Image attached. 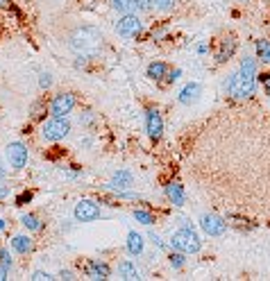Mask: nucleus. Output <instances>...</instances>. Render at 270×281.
<instances>
[{"label":"nucleus","mask_w":270,"mask_h":281,"mask_svg":"<svg viewBox=\"0 0 270 281\" xmlns=\"http://www.w3.org/2000/svg\"><path fill=\"white\" fill-rule=\"evenodd\" d=\"M102 32L96 25H82L71 34L68 46L75 50V55H89V57H98L100 48H102Z\"/></svg>","instance_id":"obj_1"},{"label":"nucleus","mask_w":270,"mask_h":281,"mask_svg":"<svg viewBox=\"0 0 270 281\" xmlns=\"http://www.w3.org/2000/svg\"><path fill=\"white\" fill-rule=\"evenodd\" d=\"M257 91H259V79L250 77V75H243V73H238V71H234L230 77L225 79V93L231 100H236V102L254 100Z\"/></svg>","instance_id":"obj_2"},{"label":"nucleus","mask_w":270,"mask_h":281,"mask_svg":"<svg viewBox=\"0 0 270 281\" xmlns=\"http://www.w3.org/2000/svg\"><path fill=\"white\" fill-rule=\"evenodd\" d=\"M168 247L175 252H184L186 256L200 254L202 252V238H200L198 229L191 227H179L177 231H173L168 238Z\"/></svg>","instance_id":"obj_3"},{"label":"nucleus","mask_w":270,"mask_h":281,"mask_svg":"<svg viewBox=\"0 0 270 281\" xmlns=\"http://www.w3.org/2000/svg\"><path fill=\"white\" fill-rule=\"evenodd\" d=\"M73 131V123L68 116H48L43 123H39V134L46 143H61Z\"/></svg>","instance_id":"obj_4"},{"label":"nucleus","mask_w":270,"mask_h":281,"mask_svg":"<svg viewBox=\"0 0 270 281\" xmlns=\"http://www.w3.org/2000/svg\"><path fill=\"white\" fill-rule=\"evenodd\" d=\"M114 30L120 39H138L145 30V23L138 14H120L118 20L114 23Z\"/></svg>","instance_id":"obj_5"},{"label":"nucleus","mask_w":270,"mask_h":281,"mask_svg":"<svg viewBox=\"0 0 270 281\" xmlns=\"http://www.w3.org/2000/svg\"><path fill=\"white\" fill-rule=\"evenodd\" d=\"M100 216H102V204H100V200H93V197H82L73 206V220L75 223H96Z\"/></svg>","instance_id":"obj_6"},{"label":"nucleus","mask_w":270,"mask_h":281,"mask_svg":"<svg viewBox=\"0 0 270 281\" xmlns=\"http://www.w3.org/2000/svg\"><path fill=\"white\" fill-rule=\"evenodd\" d=\"M5 159L9 168L14 172H20V170L27 168V161H30V148H27L23 141H12V143L5 148Z\"/></svg>","instance_id":"obj_7"},{"label":"nucleus","mask_w":270,"mask_h":281,"mask_svg":"<svg viewBox=\"0 0 270 281\" xmlns=\"http://www.w3.org/2000/svg\"><path fill=\"white\" fill-rule=\"evenodd\" d=\"M77 107V95L71 91H59L48 100V113L50 116H71Z\"/></svg>","instance_id":"obj_8"},{"label":"nucleus","mask_w":270,"mask_h":281,"mask_svg":"<svg viewBox=\"0 0 270 281\" xmlns=\"http://www.w3.org/2000/svg\"><path fill=\"white\" fill-rule=\"evenodd\" d=\"M238 50V39L236 34H225V37H220V41L216 43V50H213V61H216V66H225L230 64L231 59H234V55H236Z\"/></svg>","instance_id":"obj_9"},{"label":"nucleus","mask_w":270,"mask_h":281,"mask_svg":"<svg viewBox=\"0 0 270 281\" xmlns=\"http://www.w3.org/2000/svg\"><path fill=\"white\" fill-rule=\"evenodd\" d=\"M143 123H145V134H148V138L152 143L161 141V136H164V118H161V112L157 107H148L145 109Z\"/></svg>","instance_id":"obj_10"},{"label":"nucleus","mask_w":270,"mask_h":281,"mask_svg":"<svg viewBox=\"0 0 270 281\" xmlns=\"http://www.w3.org/2000/svg\"><path fill=\"white\" fill-rule=\"evenodd\" d=\"M116 14H150L152 9V0H107Z\"/></svg>","instance_id":"obj_11"},{"label":"nucleus","mask_w":270,"mask_h":281,"mask_svg":"<svg viewBox=\"0 0 270 281\" xmlns=\"http://www.w3.org/2000/svg\"><path fill=\"white\" fill-rule=\"evenodd\" d=\"M200 229H202L207 236H211V238H220V236H225V231H227V220H225V216H218V213H202L198 220Z\"/></svg>","instance_id":"obj_12"},{"label":"nucleus","mask_w":270,"mask_h":281,"mask_svg":"<svg viewBox=\"0 0 270 281\" xmlns=\"http://www.w3.org/2000/svg\"><path fill=\"white\" fill-rule=\"evenodd\" d=\"M82 275L93 281H105L112 277V265L102 259H86L82 263Z\"/></svg>","instance_id":"obj_13"},{"label":"nucleus","mask_w":270,"mask_h":281,"mask_svg":"<svg viewBox=\"0 0 270 281\" xmlns=\"http://www.w3.org/2000/svg\"><path fill=\"white\" fill-rule=\"evenodd\" d=\"M134 186V172L132 170H114V175L109 177V182L105 184L107 190H112V193H120V190H130Z\"/></svg>","instance_id":"obj_14"},{"label":"nucleus","mask_w":270,"mask_h":281,"mask_svg":"<svg viewBox=\"0 0 270 281\" xmlns=\"http://www.w3.org/2000/svg\"><path fill=\"white\" fill-rule=\"evenodd\" d=\"M164 193H166V200L171 202V206H177V209H182V206L186 204V190H184V186H182L177 179L166 182Z\"/></svg>","instance_id":"obj_15"},{"label":"nucleus","mask_w":270,"mask_h":281,"mask_svg":"<svg viewBox=\"0 0 270 281\" xmlns=\"http://www.w3.org/2000/svg\"><path fill=\"white\" fill-rule=\"evenodd\" d=\"M9 247H12L14 254L27 256V254H32V252H34L37 243H34V238L30 236V231H27V234H16V236H12V241H9Z\"/></svg>","instance_id":"obj_16"},{"label":"nucleus","mask_w":270,"mask_h":281,"mask_svg":"<svg viewBox=\"0 0 270 281\" xmlns=\"http://www.w3.org/2000/svg\"><path fill=\"white\" fill-rule=\"evenodd\" d=\"M202 95V84L200 82H189V84L182 86V91L177 93V102L179 105H195Z\"/></svg>","instance_id":"obj_17"},{"label":"nucleus","mask_w":270,"mask_h":281,"mask_svg":"<svg viewBox=\"0 0 270 281\" xmlns=\"http://www.w3.org/2000/svg\"><path fill=\"white\" fill-rule=\"evenodd\" d=\"M125 249H127V254L130 256H143L145 252V238L143 234H138V231H127V241H125Z\"/></svg>","instance_id":"obj_18"},{"label":"nucleus","mask_w":270,"mask_h":281,"mask_svg":"<svg viewBox=\"0 0 270 281\" xmlns=\"http://www.w3.org/2000/svg\"><path fill=\"white\" fill-rule=\"evenodd\" d=\"M116 272H118L120 279H125V281L143 279V272H141V268H138L134 261H130V259H123V261H118V265H116Z\"/></svg>","instance_id":"obj_19"},{"label":"nucleus","mask_w":270,"mask_h":281,"mask_svg":"<svg viewBox=\"0 0 270 281\" xmlns=\"http://www.w3.org/2000/svg\"><path fill=\"white\" fill-rule=\"evenodd\" d=\"M171 71V66L166 64V61H150V64H148V68H145V77L148 79H152V82H161V79L166 77V73Z\"/></svg>","instance_id":"obj_20"},{"label":"nucleus","mask_w":270,"mask_h":281,"mask_svg":"<svg viewBox=\"0 0 270 281\" xmlns=\"http://www.w3.org/2000/svg\"><path fill=\"white\" fill-rule=\"evenodd\" d=\"M14 268V256H12V247L2 245L0 247V281L9 279V272Z\"/></svg>","instance_id":"obj_21"},{"label":"nucleus","mask_w":270,"mask_h":281,"mask_svg":"<svg viewBox=\"0 0 270 281\" xmlns=\"http://www.w3.org/2000/svg\"><path fill=\"white\" fill-rule=\"evenodd\" d=\"M225 220H227V225H230V227H236V229H241V231L257 229V225L252 223V220H248V218H243V216H238V213H231V211H227V213H225Z\"/></svg>","instance_id":"obj_22"},{"label":"nucleus","mask_w":270,"mask_h":281,"mask_svg":"<svg viewBox=\"0 0 270 281\" xmlns=\"http://www.w3.org/2000/svg\"><path fill=\"white\" fill-rule=\"evenodd\" d=\"M19 220H20V227L25 229V231H30V234H37V231L43 229V220L37 213H23Z\"/></svg>","instance_id":"obj_23"},{"label":"nucleus","mask_w":270,"mask_h":281,"mask_svg":"<svg viewBox=\"0 0 270 281\" xmlns=\"http://www.w3.org/2000/svg\"><path fill=\"white\" fill-rule=\"evenodd\" d=\"M48 116H50V113H48L46 98H39L37 102H32V107H30V120H34V123H43Z\"/></svg>","instance_id":"obj_24"},{"label":"nucleus","mask_w":270,"mask_h":281,"mask_svg":"<svg viewBox=\"0 0 270 281\" xmlns=\"http://www.w3.org/2000/svg\"><path fill=\"white\" fill-rule=\"evenodd\" d=\"M143 204H145V202H143ZM132 216H134V220H136V223L145 225V227H152V225H157V216H154V213L148 209V204H145V206H138V209H134Z\"/></svg>","instance_id":"obj_25"},{"label":"nucleus","mask_w":270,"mask_h":281,"mask_svg":"<svg viewBox=\"0 0 270 281\" xmlns=\"http://www.w3.org/2000/svg\"><path fill=\"white\" fill-rule=\"evenodd\" d=\"M238 73L250 75V77H257V75H259V59L245 55V57L241 59V64H238Z\"/></svg>","instance_id":"obj_26"},{"label":"nucleus","mask_w":270,"mask_h":281,"mask_svg":"<svg viewBox=\"0 0 270 281\" xmlns=\"http://www.w3.org/2000/svg\"><path fill=\"white\" fill-rule=\"evenodd\" d=\"M254 53L259 64H270V39H254Z\"/></svg>","instance_id":"obj_27"},{"label":"nucleus","mask_w":270,"mask_h":281,"mask_svg":"<svg viewBox=\"0 0 270 281\" xmlns=\"http://www.w3.org/2000/svg\"><path fill=\"white\" fill-rule=\"evenodd\" d=\"M168 265H171L175 272L184 270L186 268V254L184 252H175V249H171V254H168Z\"/></svg>","instance_id":"obj_28"},{"label":"nucleus","mask_w":270,"mask_h":281,"mask_svg":"<svg viewBox=\"0 0 270 281\" xmlns=\"http://www.w3.org/2000/svg\"><path fill=\"white\" fill-rule=\"evenodd\" d=\"M177 7V0H152V9L159 14H171L175 12Z\"/></svg>","instance_id":"obj_29"},{"label":"nucleus","mask_w":270,"mask_h":281,"mask_svg":"<svg viewBox=\"0 0 270 281\" xmlns=\"http://www.w3.org/2000/svg\"><path fill=\"white\" fill-rule=\"evenodd\" d=\"M179 79H182V68H171V71L166 73V77L159 82V86H173V84H177Z\"/></svg>","instance_id":"obj_30"},{"label":"nucleus","mask_w":270,"mask_h":281,"mask_svg":"<svg viewBox=\"0 0 270 281\" xmlns=\"http://www.w3.org/2000/svg\"><path fill=\"white\" fill-rule=\"evenodd\" d=\"M148 241L152 243V247L157 249V252H166V247H168V243H164V238H161V236H159L154 229H150V231H148Z\"/></svg>","instance_id":"obj_31"},{"label":"nucleus","mask_w":270,"mask_h":281,"mask_svg":"<svg viewBox=\"0 0 270 281\" xmlns=\"http://www.w3.org/2000/svg\"><path fill=\"white\" fill-rule=\"evenodd\" d=\"M77 123L82 125V127H91V125H96V113L91 112V109H84V112L77 113Z\"/></svg>","instance_id":"obj_32"},{"label":"nucleus","mask_w":270,"mask_h":281,"mask_svg":"<svg viewBox=\"0 0 270 281\" xmlns=\"http://www.w3.org/2000/svg\"><path fill=\"white\" fill-rule=\"evenodd\" d=\"M53 84H55L53 73H48V71L39 73V89H41V91H50V89H53Z\"/></svg>","instance_id":"obj_33"},{"label":"nucleus","mask_w":270,"mask_h":281,"mask_svg":"<svg viewBox=\"0 0 270 281\" xmlns=\"http://www.w3.org/2000/svg\"><path fill=\"white\" fill-rule=\"evenodd\" d=\"M27 279H32V281H53V279H57V277L50 275L48 270H34V272L27 277Z\"/></svg>","instance_id":"obj_34"},{"label":"nucleus","mask_w":270,"mask_h":281,"mask_svg":"<svg viewBox=\"0 0 270 281\" xmlns=\"http://www.w3.org/2000/svg\"><path fill=\"white\" fill-rule=\"evenodd\" d=\"M32 197H34L32 190H23V193H20V195L14 200V204H16V206H25V204L32 202Z\"/></svg>","instance_id":"obj_35"},{"label":"nucleus","mask_w":270,"mask_h":281,"mask_svg":"<svg viewBox=\"0 0 270 281\" xmlns=\"http://www.w3.org/2000/svg\"><path fill=\"white\" fill-rule=\"evenodd\" d=\"M257 79H259V84L264 86V91H266V95H268V98H270V73H261V71H259Z\"/></svg>","instance_id":"obj_36"},{"label":"nucleus","mask_w":270,"mask_h":281,"mask_svg":"<svg viewBox=\"0 0 270 281\" xmlns=\"http://www.w3.org/2000/svg\"><path fill=\"white\" fill-rule=\"evenodd\" d=\"M9 195H12V186L7 184V179H2V177H0V202H2V200H7Z\"/></svg>","instance_id":"obj_37"},{"label":"nucleus","mask_w":270,"mask_h":281,"mask_svg":"<svg viewBox=\"0 0 270 281\" xmlns=\"http://www.w3.org/2000/svg\"><path fill=\"white\" fill-rule=\"evenodd\" d=\"M166 34H168V27H152L150 39H152V41H164Z\"/></svg>","instance_id":"obj_38"},{"label":"nucleus","mask_w":270,"mask_h":281,"mask_svg":"<svg viewBox=\"0 0 270 281\" xmlns=\"http://www.w3.org/2000/svg\"><path fill=\"white\" fill-rule=\"evenodd\" d=\"M57 279H61V281H73V279H77V277H75V272H73V270H59Z\"/></svg>","instance_id":"obj_39"},{"label":"nucleus","mask_w":270,"mask_h":281,"mask_svg":"<svg viewBox=\"0 0 270 281\" xmlns=\"http://www.w3.org/2000/svg\"><path fill=\"white\" fill-rule=\"evenodd\" d=\"M209 50H211V46H209V43H207V41H200L198 46H195V53H198L200 57H204V55L209 53Z\"/></svg>","instance_id":"obj_40"},{"label":"nucleus","mask_w":270,"mask_h":281,"mask_svg":"<svg viewBox=\"0 0 270 281\" xmlns=\"http://www.w3.org/2000/svg\"><path fill=\"white\" fill-rule=\"evenodd\" d=\"M9 5H12V0H0V12H5Z\"/></svg>","instance_id":"obj_41"},{"label":"nucleus","mask_w":270,"mask_h":281,"mask_svg":"<svg viewBox=\"0 0 270 281\" xmlns=\"http://www.w3.org/2000/svg\"><path fill=\"white\" fill-rule=\"evenodd\" d=\"M0 177H2V179H7V168H5V164H2V161H0Z\"/></svg>","instance_id":"obj_42"},{"label":"nucleus","mask_w":270,"mask_h":281,"mask_svg":"<svg viewBox=\"0 0 270 281\" xmlns=\"http://www.w3.org/2000/svg\"><path fill=\"white\" fill-rule=\"evenodd\" d=\"M5 229H7V220L5 218H0V231H5Z\"/></svg>","instance_id":"obj_43"},{"label":"nucleus","mask_w":270,"mask_h":281,"mask_svg":"<svg viewBox=\"0 0 270 281\" xmlns=\"http://www.w3.org/2000/svg\"><path fill=\"white\" fill-rule=\"evenodd\" d=\"M236 2H241V5H245V2H250V0H236Z\"/></svg>","instance_id":"obj_44"}]
</instances>
